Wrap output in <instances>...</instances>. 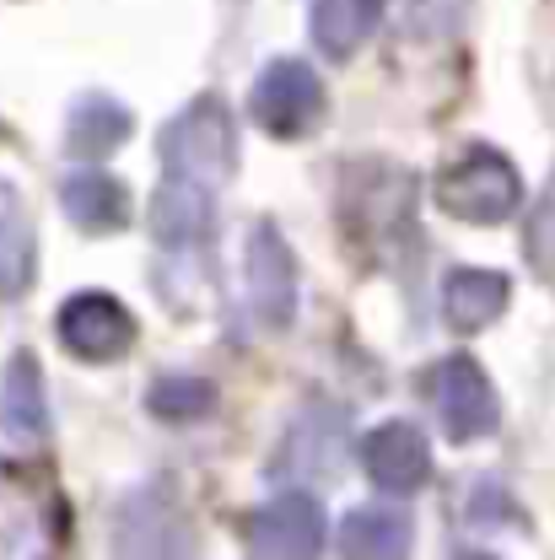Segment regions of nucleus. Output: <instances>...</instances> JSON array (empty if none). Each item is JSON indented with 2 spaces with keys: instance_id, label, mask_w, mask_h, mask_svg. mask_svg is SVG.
<instances>
[{
  "instance_id": "nucleus-1",
  "label": "nucleus",
  "mask_w": 555,
  "mask_h": 560,
  "mask_svg": "<svg viewBox=\"0 0 555 560\" xmlns=\"http://www.w3.org/2000/svg\"><path fill=\"white\" fill-rule=\"evenodd\" d=\"M157 156H162V178H189V184L221 189L238 173V125L227 103L206 92L184 114H173L157 136Z\"/></svg>"
},
{
  "instance_id": "nucleus-2",
  "label": "nucleus",
  "mask_w": 555,
  "mask_h": 560,
  "mask_svg": "<svg viewBox=\"0 0 555 560\" xmlns=\"http://www.w3.org/2000/svg\"><path fill=\"white\" fill-rule=\"evenodd\" d=\"M437 206L470 226H496L523 206V178L501 151L470 145L453 167L437 173Z\"/></svg>"
},
{
  "instance_id": "nucleus-3",
  "label": "nucleus",
  "mask_w": 555,
  "mask_h": 560,
  "mask_svg": "<svg viewBox=\"0 0 555 560\" xmlns=\"http://www.w3.org/2000/svg\"><path fill=\"white\" fill-rule=\"evenodd\" d=\"M60 501L33 475L0 469V560H55Z\"/></svg>"
},
{
  "instance_id": "nucleus-4",
  "label": "nucleus",
  "mask_w": 555,
  "mask_h": 560,
  "mask_svg": "<svg viewBox=\"0 0 555 560\" xmlns=\"http://www.w3.org/2000/svg\"><path fill=\"white\" fill-rule=\"evenodd\" d=\"M146 226L162 248V259H210V243H216V189L206 184H189V178H162L151 210H146Z\"/></svg>"
},
{
  "instance_id": "nucleus-5",
  "label": "nucleus",
  "mask_w": 555,
  "mask_h": 560,
  "mask_svg": "<svg viewBox=\"0 0 555 560\" xmlns=\"http://www.w3.org/2000/svg\"><path fill=\"white\" fill-rule=\"evenodd\" d=\"M243 539L254 560H319L324 556V501L308 490H280L248 512Z\"/></svg>"
},
{
  "instance_id": "nucleus-6",
  "label": "nucleus",
  "mask_w": 555,
  "mask_h": 560,
  "mask_svg": "<svg viewBox=\"0 0 555 560\" xmlns=\"http://www.w3.org/2000/svg\"><path fill=\"white\" fill-rule=\"evenodd\" d=\"M248 108H254V125L265 136L297 140L324 119V81L302 60H270L248 92Z\"/></svg>"
},
{
  "instance_id": "nucleus-7",
  "label": "nucleus",
  "mask_w": 555,
  "mask_h": 560,
  "mask_svg": "<svg viewBox=\"0 0 555 560\" xmlns=\"http://www.w3.org/2000/svg\"><path fill=\"white\" fill-rule=\"evenodd\" d=\"M431 405L453 442H481L501 425V399L475 355H442L431 366Z\"/></svg>"
},
{
  "instance_id": "nucleus-8",
  "label": "nucleus",
  "mask_w": 555,
  "mask_h": 560,
  "mask_svg": "<svg viewBox=\"0 0 555 560\" xmlns=\"http://www.w3.org/2000/svg\"><path fill=\"white\" fill-rule=\"evenodd\" d=\"M114 550L119 560H189V523L173 506V495L162 486H140L119 506V528H114Z\"/></svg>"
},
{
  "instance_id": "nucleus-9",
  "label": "nucleus",
  "mask_w": 555,
  "mask_h": 560,
  "mask_svg": "<svg viewBox=\"0 0 555 560\" xmlns=\"http://www.w3.org/2000/svg\"><path fill=\"white\" fill-rule=\"evenodd\" d=\"M60 346L76 355V361H119L136 346V318L119 296L108 291H76L66 307H60Z\"/></svg>"
},
{
  "instance_id": "nucleus-10",
  "label": "nucleus",
  "mask_w": 555,
  "mask_h": 560,
  "mask_svg": "<svg viewBox=\"0 0 555 560\" xmlns=\"http://www.w3.org/2000/svg\"><path fill=\"white\" fill-rule=\"evenodd\" d=\"M248 307L265 329H291L297 318V254L280 237V226L259 221L248 232Z\"/></svg>"
},
{
  "instance_id": "nucleus-11",
  "label": "nucleus",
  "mask_w": 555,
  "mask_h": 560,
  "mask_svg": "<svg viewBox=\"0 0 555 560\" xmlns=\"http://www.w3.org/2000/svg\"><path fill=\"white\" fill-rule=\"evenodd\" d=\"M361 469L367 480L389 495H411V490L426 486L431 475V447L411 420H383L361 436Z\"/></svg>"
},
{
  "instance_id": "nucleus-12",
  "label": "nucleus",
  "mask_w": 555,
  "mask_h": 560,
  "mask_svg": "<svg viewBox=\"0 0 555 560\" xmlns=\"http://www.w3.org/2000/svg\"><path fill=\"white\" fill-rule=\"evenodd\" d=\"M346 453H350L346 410L329 405V399H313V405L297 416L291 436H286L280 469H286V475H302V480H335L340 464H346Z\"/></svg>"
},
{
  "instance_id": "nucleus-13",
  "label": "nucleus",
  "mask_w": 555,
  "mask_h": 560,
  "mask_svg": "<svg viewBox=\"0 0 555 560\" xmlns=\"http://www.w3.org/2000/svg\"><path fill=\"white\" fill-rule=\"evenodd\" d=\"M0 431L11 442H44L49 436V388H44V366L33 350H16L5 361V383H0Z\"/></svg>"
},
{
  "instance_id": "nucleus-14",
  "label": "nucleus",
  "mask_w": 555,
  "mask_h": 560,
  "mask_svg": "<svg viewBox=\"0 0 555 560\" xmlns=\"http://www.w3.org/2000/svg\"><path fill=\"white\" fill-rule=\"evenodd\" d=\"M60 206L66 215L81 226V232H92V237H108V232H119V226H130V189L114 178V173H103V167H81V173H70L66 184H60Z\"/></svg>"
},
{
  "instance_id": "nucleus-15",
  "label": "nucleus",
  "mask_w": 555,
  "mask_h": 560,
  "mask_svg": "<svg viewBox=\"0 0 555 560\" xmlns=\"http://www.w3.org/2000/svg\"><path fill=\"white\" fill-rule=\"evenodd\" d=\"M38 276V237L16 184L0 178V302H22Z\"/></svg>"
},
{
  "instance_id": "nucleus-16",
  "label": "nucleus",
  "mask_w": 555,
  "mask_h": 560,
  "mask_svg": "<svg viewBox=\"0 0 555 560\" xmlns=\"http://www.w3.org/2000/svg\"><path fill=\"white\" fill-rule=\"evenodd\" d=\"M416 550V517L405 506H356L340 528L346 560H411Z\"/></svg>"
},
{
  "instance_id": "nucleus-17",
  "label": "nucleus",
  "mask_w": 555,
  "mask_h": 560,
  "mask_svg": "<svg viewBox=\"0 0 555 560\" xmlns=\"http://www.w3.org/2000/svg\"><path fill=\"white\" fill-rule=\"evenodd\" d=\"M130 140V108L108 92H81L66 119V151L81 162H103L114 145Z\"/></svg>"
},
{
  "instance_id": "nucleus-18",
  "label": "nucleus",
  "mask_w": 555,
  "mask_h": 560,
  "mask_svg": "<svg viewBox=\"0 0 555 560\" xmlns=\"http://www.w3.org/2000/svg\"><path fill=\"white\" fill-rule=\"evenodd\" d=\"M383 22V0H313L308 27L324 60H350Z\"/></svg>"
},
{
  "instance_id": "nucleus-19",
  "label": "nucleus",
  "mask_w": 555,
  "mask_h": 560,
  "mask_svg": "<svg viewBox=\"0 0 555 560\" xmlns=\"http://www.w3.org/2000/svg\"><path fill=\"white\" fill-rule=\"evenodd\" d=\"M507 302H512V285H507V276H496V270H453L448 285H442V313L464 335L496 324L507 313Z\"/></svg>"
},
{
  "instance_id": "nucleus-20",
  "label": "nucleus",
  "mask_w": 555,
  "mask_h": 560,
  "mask_svg": "<svg viewBox=\"0 0 555 560\" xmlns=\"http://www.w3.org/2000/svg\"><path fill=\"white\" fill-rule=\"evenodd\" d=\"M146 405H151V416L167 420V425H195V420L216 416L221 394H216V383H210V377H195V372H167V377H157V383H151Z\"/></svg>"
},
{
  "instance_id": "nucleus-21",
  "label": "nucleus",
  "mask_w": 555,
  "mask_h": 560,
  "mask_svg": "<svg viewBox=\"0 0 555 560\" xmlns=\"http://www.w3.org/2000/svg\"><path fill=\"white\" fill-rule=\"evenodd\" d=\"M470 16V0H411L416 38H453Z\"/></svg>"
},
{
  "instance_id": "nucleus-22",
  "label": "nucleus",
  "mask_w": 555,
  "mask_h": 560,
  "mask_svg": "<svg viewBox=\"0 0 555 560\" xmlns=\"http://www.w3.org/2000/svg\"><path fill=\"white\" fill-rule=\"evenodd\" d=\"M459 560H496V556H486V550H464Z\"/></svg>"
}]
</instances>
